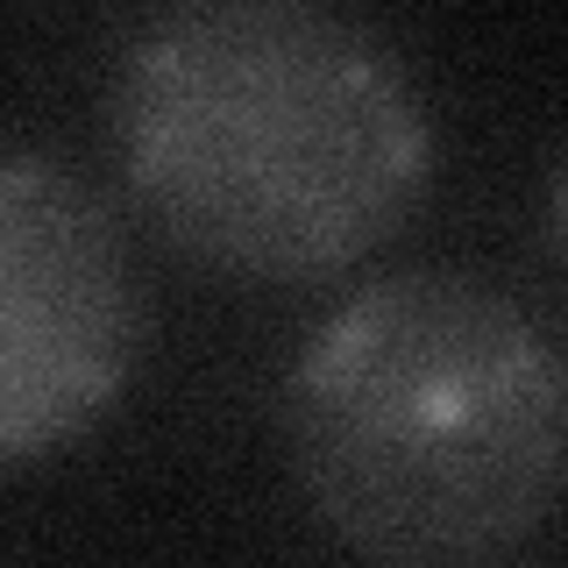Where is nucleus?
<instances>
[{"label": "nucleus", "instance_id": "7ed1b4c3", "mask_svg": "<svg viewBox=\"0 0 568 568\" xmlns=\"http://www.w3.org/2000/svg\"><path fill=\"white\" fill-rule=\"evenodd\" d=\"M142 334L114 206L58 156L0 142V469L93 434L135 377Z\"/></svg>", "mask_w": 568, "mask_h": 568}, {"label": "nucleus", "instance_id": "f03ea898", "mask_svg": "<svg viewBox=\"0 0 568 568\" xmlns=\"http://www.w3.org/2000/svg\"><path fill=\"white\" fill-rule=\"evenodd\" d=\"M568 363L511 284L455 263L369 277L284 369L292 476L384 568L497 561L555 511Z\"/></svg>", "mask_w": 568, "mask_h": 568}, {"label": "nucleus", "instance_id": "f257e3e1", "mask_svg": "<svg viewBox=\"0 0 568 568\" xmlns=\"http://www.w3.org/2000/svg\"><path fill=\"white\" fill-rule=\"evenodd\" d=\"M106 150L156 242L242 284H327L434 192L405 50L313 0H185L121 36Z\"/></svg>", "mask_w": 568, "mask_h": 568}]
</instances>
